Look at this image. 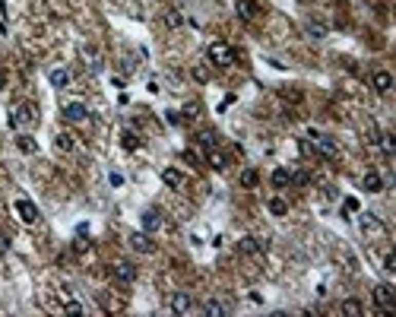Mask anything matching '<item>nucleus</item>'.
Returning a JSON list of instances; mask_svg holds the SVG:
<instances>
[{"label":"nucleus","instance_id":"nucleus-1","mask_svg":"<svg viewBox=\"0 0 396 317\" xmlns=\"http://www.w3.org/2000/svg\"><path fill=\"white\" fill-rule=\"evenodd\" d=\"M206 58H210V64H216V67H232L235 64V51L225 42H213L210 48H206Z\"/></svg>","mask_w":396,"mask_h":317},{"label":"nucleus","instance_id":"nucleus-2","mask_svg":"<svg viewBox=\"0 0 396 317\" xmlns=\"http://www.w3.org/2000/svg\"><path fill=\"white\" fill-rule=\"evenodd\" d=\"M371 298H374V305L381 308V311H393V305H396V289H393L390 283H381V286H374Z\"/></svg>","mask_w":396,"mask_h":317},{"label":"nucleus","instance_id":"nucleus-3","mask_svg":"<svg viewBox=\"0 0 396 317\" xmlns=\"http://www.w3.org/2000/svg\"><path fill=\"white\" fill-rule=\"evenodd\" d=\"M130 248L137 254H156V241L149 238V232H134L130 235Z\"/></svg>","mask_w":396,"mask_h":317},{"label":"nucleus","instance_id":"nucleus-4","mask_svg":"<svg viewBox=\"0 0 396 317\" xmlns=\"http://www.w3.org/2000/svg\"><path fill=\"white\" fill-rule=\"evenodd\" d=\"M111 273H115V279H121V283H134L137 279V267L130 264V260H115V264H111Z\"/></svg>","mask_w":396,"mask_h":317},{"label":"nucleus","instance_id":"nucleus-5","mask_svg":"<svg viewBox=\"0 0 396 317\" xmlns=\"http://www.w3.org/2000/svg\"><path fill=\"white\" fill-rule=\"evenodd\" d=\"M172 311H175V314H191V311H194L191 292H175V295H172Z\"/></svg>","mask_w":396,"mask_h":317},{"label":"nucleus","instance_id":"nucleus-6","mask_svg":"<svg viewBox=\"0 0 396 317\" xmlns=\"http://www.w3.org/2000/svg\"><path fill=\"white\" fill-rule=\"evenodd\" d=\"M35 118H39V111H35V105H29V102H26V105H20V108H16L13 115H10V121H13V124H32Z\"/></svg>","mask_w":396,"mask_h":317},{"label":"nucleus","instance_id":"nucleus-7","mask_svg":"<svg viewBox=\"0 0 396 317\" xmlns=\"http://www.w3.org/2000/svg\"><path fill=\"white\" fill-rule=\"evenodd\" d=\"M64 118L73 121V124H80V121L89 118V108H86L83 102H70V105H64Z\"/></svg>","mask_w":396,"mask_h":317},{"label":"nucleus","instance_id":"nucleus-8","mask_svg":"<svg viewBox=\"0 0 396 317\" xmlns=\"http://www.w3.org/2000/svg\"><path fill=\"white\" fill-rule=\"evenodd\" d=\"M311 140L317 143V153H320V156H327V159H333V156H336V143H333L330 137H320L317 130H311Z\"/></svg>","mask_w":396,"mask_h":317},{"label":"nucleus","instance_id":"nucleus-9","mask_svg":"<svg viewBox=\"0 0 396 317\" xmlns=\"http://www.w3.org/2000/svg\"><path fill=\"white\" fill-rule=\"evenodd\" d=\"M263 251H267V245L257 241V238H241L238 241V254H263Z\"/></svg>","mask_w":396,"mask_h":317},{"label":"nucleus","instance_id":"nucleus-10","mask_svg":"<svg viewBox=\"0 0 396 317\" xmlns=\"http://www.w3.org/2000/svg\"><path fill=\"white\" fill-rule=\"evenodd\" d=\"M16 210H20L23 222H29V226H35V222H39V210H35L29 200H16Z\"/></svg>","mask_w":396,"mask_h":317},{"label":"nucleus","instance_id":"nucleus-11","mask_svg":"<svg viewBox=\"0 0 396 317\" xmlns=\"http://www.w3.org/2000/svg\"><path fill=\"white\" fill-rule=\"evenodd\" d=\"M140 222H143V232H156V229L162 226V213H159V210H146V213L140 216Z\"/></svg>","mask_w":396,"mask_h":317},{"label":"nucleus","instance_id":"nucleus-12","mask_svg":"<svg viewBox=\"0 0 396 317\" xmlns=\"http://www.w3.org/2000/svg\"><path fill=\"white\" fill-rule=\"evenodd\" d=\"M362 184H365V191H371V194H381V191H384V178L377 175L374 169H371V172L362 178Z\"/></svg>","mask_w":396,"mask_h":317},{"label":"nucleus","instance_id":"nucleus-13","mask_svg":"<svg viewBox=\"0 0 396 317\" xmlns=\"http://www.w3.org/2000/svg\"><path fill=\"white\" fill-rule=\"evenodd\" d=\"M358 226H362V232H384V222L377 216H368V213L358 219Z\"/></svg>","mask_w":396,"mask_h":317},{"label":"nucleus","instance_id":"nucleus-14","mask_svg":"<svg viewBox=\"0 0 396 317\" xmlns=\"http://www.w3.org/2000/svg\"><path fill=\"white\" fill-rule=\"evenodd\" d=\"M390 86H393V77H390L387 70H377L374 73V89L377 92H390Z\"/></svg>","mask_w":396,"mask_h":317},{"label":"nucleus","instance_id":"nucleus-15","mask_svg":"<svg viewBox=\"0 0 396 317\" xmlns=\"http://www.w3.org/2000/svg\"><path fill=\"white\" fill-rule=\"evenodd\" d=\"M343 314H349V317H362V314H365V305L358 302V298H346V302H343Z\"/></svg>","mask_w":396,"mask_h":317},{"label":"nucleus","instance_id":"nucleus-16","mask_svg":"<svg viewBox=\"0 0 396 317\" xmlns=\"http://www.w3.org/2000/svg\"><path fill=\"white\" fill-rule=\"evenodd\" d=\"M16 149H23L26 156H32V153H39V143H35L32 137H26V134H23V137H16Z\"/></svg>","mask_w":396,"mask_h":317},{"label":"nucleus","instance_id":"nucleus-17","mask_svg":"<svg viewBox=\"0 0 396 317\" xmlns=\"http://www.w3.org/2000/svg\"><path fill=\"white\" fill-rule=\"evenodd\" d=\"M70 83V70H64V67H58V70H51V86H58V89H64Z\"/></svg>","mask_w":396,"mask_h":317},{"label":"nucleus","instance_id":"nucleus-18","mask_svg":"<svg viewBox=\"0 0 396 317\" xmlns=\"http://www.w3.org/2000/svg\"><path fill=\"white\" fill-rule=\"evenodd\" d=\"M197 143H200V146H206V149H216V143H219L216 130H200V134H197Z\"/></svg>","mask_w":396,"mask_h":317},{"label":"nucleus","instance_id":"nucleus-19","mask_svg":"<svg viewBox=\"0 0 396 317\" xmlns=\"http://www.w3.org/2000/svg\"><path fill=\"white\" fill-rule=\"evenodd\" d=\"M257 184H260V175H257V169H244L241 172V188H257Z\"/></svg>","mask_w":396,"mask_h":317},{"label":"nucleus","instance_id":"nucleus-20","mask_svg":"<svg viewBox=\"0 0 396 317\" xmlns=\"http://www.w3.org/2000/svg\"><path fill=\"white\" fill-rule=\"evenodd\" d=\"M206 159H210V165H213V169H225V165H229V159H225L222 153H219V149H206Z\"/></svg>","mask_w":396,"mask_h":317},{"label":"nucleus","instance_id":"nucleus-21","mask_svg":"<svg viewBox=\"0 0 396 317\" xmlns=\"http://www.w3.org/2000/svg\"><path fill=\"white\" fill-rule=\"evenodd\" d=\"M270 181L276 184V188H286V184L292 181V172H289V169H276V172L270 175Z\"/></svg>","mask_w":396,"mask_h":317},{"label":"nucleus","instance_id":"nucleus-22","mask_svg":"<svg viewBox=\"0 0 396 317\" xmlns=\"http://www.w3.org/2000/svg\"><path fill=\"white\" fill-rule=\"evenodd\" d=\"M235 10H238V16H241V20H254V4H251V0H238V4H235Z\"/></svg>","mask_w":396,"mask_h":317},{"label":"nucleus","instance_id":"nucleus-23","mask_svg":"<svg viewBox=\"0 0 396 317\" xmlns=\"http://www.w3.org/2000/svg\"><path fill=\"white\" fill-rule=\"evenodd\" d=\"M267 207H270V213H273V216H286V213H289V203L282 200V197H273Z\"/></svg>","mask_w":396,"mask_h":317},{"label":"nucleus","instance_id":"nucleus-24","mask_svg":"<svg viewBox=\"0 0 396 317\" xmlns=\"http://www.w3.org/2000/svg\"><path fill=\"white\" fill-rule=\"evenodd\" d=\"M162 181L168 184V188H181V172L178 169H165L162 172Z\"/></svg>","mask_w":396,"mask_h":317},{"label":"nucleus","instance_id":"nucleus-25","mask_svg":"<svg viewBox=\"0 0 396 317\" xmlns=\"http://www.w3.org/2000/svg\"><path fill=\"white\" fill-rule=\"evenodd\" d=\"M54 146H58L61 153H73V137L70 134H58L54 137Z\"/></svg>","mask_w":396,"mask_h":317},{"label":"nucleus","instance_id":"nucleus-26","mask_svg":"<svg viewBox=\"0 0 396 317\" xmlns=\"http://www.w3.org/2000/svg\"><path fill=\"white\" fill-rule=\"evenodd\" d=\"M83 61H89L92 67H102V58H99L96 48H83Z\"/></svg>","mask_w":396,"mask_h":317},{"label":"nucleus","instance_id":"nucleus-27","mask_svg":"<svg viewBox=\"0 0 396 317\" xmlns=\"http://www.w3.org/2000/svg\"><path fill=\"white\" fill-rule=\"evenodd\" d=\"M121 143H124V149H140V137H137V134H130V130L121 137Z\"/></svg>","mask_w":396,"mask_h":317},{"label":"nucleus","instance_id":"nucleus-28","mask_svg":"<svg viewBox=\"0 0 396 317\" xmlns=\"http://www.w3.org/2000/svg\"><path fill=\"white\" fill-rule=\"evenodd\" d=\"M203 311L210 314V317H222V314H225V308H222L219 302H206V308H203Z\"/></svg>","mask_w":396,"mask_h":317},{"label":"nucleus","instance_id":"nucleus-29","mask_svg":"<svg viewBox=\"0 0 396 317\" xmlns=\"http://www.w3.org/2000/svg\"><path fill=\"white\" fill-rule=\"evenodd\" d=\"M194 80L197 83H210V70H206V67H194Z\"/></svg>","mask_w":396,"mask_h":317},{"label":"nucleus","instance_id":"nucleus-30","mask_svg":"<svg viewBox=\"0 0 396 317\" xmlns=\"http://www.w3.org/2000/svg\"><path fill=\"white\" fill-rule=\"evenodd\" d=\"M308 32L314 35V39H324V32H327V29L320 26V23H308Z\"/></svg>","mask_w":396,"mask_h":317},{"label":"nucleus","instance_id":"nucleus-31","mask_svg":"<svg viewBox=\"0 0 396 317\" xmlns=\"http://www.w3.org/2000/svg\"><path fill=\"white\" fill-rule=\"evenodd\" d=\"M165 23L175 29V26H181V16H178V13H165Z\"/></svg>","mask_w":396,"mask_h":317},{"label":"nucleus","instance_id":"nucleus-32","mask_svg":"<svg viewBox=\"0 0 396 317\" xmlns=\"http://www.w3.org/2000/svg\"><path fill=\"white\" fill-rule=\"evenodd\" d=\"M200 115V105H184V118H197Z\"/></svg>","mask_w":396,"mask_h":317},{"label":"nucleus","instance_id":"nucleus-33","mask_svg":"<svg viewBox=\"0 0 396 317\" xmlns=\"http://www.w3.org/2000/svg\"><path fill=\"white\" fill-rule=\"evenodd\" d=\"M368 140H371V143H381V130H377L374 124L368 127Z\"/></svg>","mask_w":396,"mask_h":317},{"label":"nucleus","instance_id":"nucleus-34","mask_svg":"<svg viewBox=\"0 0 396 317\" xmlns=\"http://www.w3.org/2000/svg\"><path fill=\"white\" fill-rule=\"evenodd\" d=\"M108 181L115 184V188H121V184H124V175H121V172H111V175H108Z\"/></svg>","mask_w":396,"mask_h":317},{"label":"nucleus","instance_id":"nucleus-35","mask_svg":"<svg viewBox=\"0 0 396 317\" xmlns=\"http://www.w3.org/2000/svg\"><path fill=\"white\" fill-rule=\"evenodd\" d=\"M292 181L295 184H308V172H292Z\"/></svg>","mask_w":396,"mask_h":317},{"label":"nucleus","instance_id":"nucleus-36","mask_svg":"<svg viewBox=\"0 0 396 317\" xmlns=\"http://www.w3.org/2000/svg\"><path fill=\"white\" fill-rule=\"evenodd\" d=\"M384 267H387V270H390V273H393V270H396V257H393V251H390V254H387V257H384Z\"/></svg>","mask_w":396,"mask_h":317},{"label":"nucleus","instance_id":"nucleus-37","mask_svg":"<svg viewBox=\"0 0 396 317\" xmlns=\"http://www.w3.org/2000/svg\"><path fill=\"white\" fill-rule=\"evenodd\" d=\"M165 121H168V124H181V115H178V111H168Z\"/></svg>","mask_w":396,"mask_h":317},{"label":"nucleus","instance_id":"nucleus-38","mask_svg":"<svg viewBox=\"0 0 396 317\" xmlns=\"http://www.w3.org/2000/svg\"><path fill=\"white\" fill-rule=\"evenodd\" d=\"M67 311H70V314H83V308H80V302H70V305H67Z\"/></svg>","mask_w":396,"mask_h":317},{"label":"nucleus","instance_id":"nucleus-39","mask_svg":"<svg viewBox=\"0 0 396 317\" xmlns=\"http://www.w3.org/2000/svg\"><path fill=\"white\" fill-rule=\"evenodd\" d=\"M346 210H352V213L358 210V200H355V197H349V200H346Z\"/></svg>","mask_w":396,"mask_h":317},{"label":"nucleus","instance_id":"nucleus-40","mask_svg":"<svg viewBox=\"0 0 396 317\" xmlns=\"http://www.w3.org/2000/svg\"><path fill=\"white\" fill-rule=\"evenodd\" d=\"M4 86H7V73L0 70V92H4Z\"/></svg>","mask_w":396,"mask_h":317}]
</instances>
